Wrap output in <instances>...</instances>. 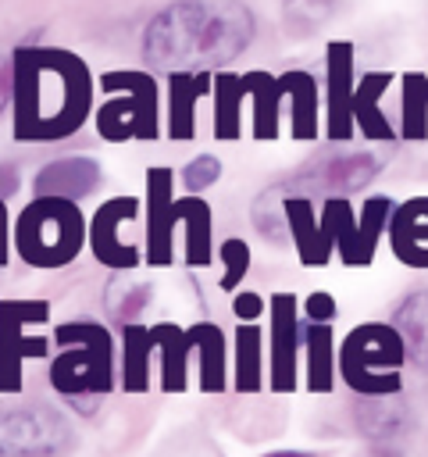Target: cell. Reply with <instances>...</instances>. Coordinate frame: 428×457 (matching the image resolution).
Segmentation results:
<instances>
[{
	"instance_id": "1",
	"label": "cell",
	"mask_w": 428,
	"mask_h": 457,
	"mask_svg": "<svg viewBox=\"0 0 428 457\" xmlns=\"http://www.w3.org/2000/svg\"><path fill=\"white\" fill-rule=\"evenodd\" d=\"M253 14L239 0H175L143 32V57L157 71H207L246 50Z\"/></svg>"
},
{
	"instance_id": "6",
	"label": "cell",
	"mask_w": 428,
	"mask_h": 457,
	"mask_svg": "<svg viewBox=\"0 0 428 457\" xmlns=\"http://www.w3.org/2000/svg\"><path fill=\"white\" fill-rule=\"evenodd\" d=\"M46 318V300H0V393H21L25 361L50 353V339L29 332V325H43Z\"/></svg>"
},
{
	"instance_id": "20",
	"label": "cell",
	"mask_w": 428,
	"mask_h": 457,
	"mask_svg": "<svg viewBox=\"0 0 428 457\" xmlns=\"http://www.w3.org/2000/svg\"><path fill=\"white\" fill-rule=\"evenodd\" d=\"M218 257H221V268H225L218 286H221L225 293H232V289L246 278V271H250V243L232 236V239H225V243L218 246Z\"/></svg>"
},
{
	"instance_id": "17",
	"label": "cell",
	"mask_w": 428,
	"mask_h": 457,
	"mask_svg": "<svg viewBox=\"0 0 428 457\" xmlns=\"http://www.w3.org/2000/svg\"><path fill=\"white\" fill-rule=\"evenodd\" d=\"M232 389L235 393H260L264 386V332L257 321H239L232 343Z\"/></svg>"
},
{
	"instance_id": "25",
	"label": "cell",
	"mask_w": 428,
	"mask_h": 457,
	"mask_svg": "<svg viewBox=\"0 0 428 457\" xmlns=\"http://www.w3.org/2000/svg\"><path fill=\"white\" fill-rule=\"evenodd\" d=\"M7 250H11V243H7V204L0 196V268L7 264Z\"/></svg>"
},
{
	"instance_id": "16",
	"label": "cell",
	"mask_w": 428,
	"mask_h": 457,
	"mask_svg": "<svg viewBox=\"0 0 428 457\" xmlns=\"http://www.w3.org/2000/svg\"><path fill=\"white\" fill-rule=\"evenodd\" d=\"M303 350H307V389L310 393H332L335 389V332L332 321H307L300 325Z\"/></svg>"
},
{
	"instance_id": "3",
	"label": "cell",
	"mask_w": 428,
	"mask_h": 457,
	"mask_svg": "<svg viewBox=\"0 0 428 457\" xmlns=\"http://www.w3.org/2000/svg\"><path fill=\"white\" fill-rule=\"evenodd\" d=\"M57 357L50 361V386L64 396H103L118 386L114 336L96 321H64L54 328Z\"/></svg>"
},
{
	"instance_id": "23",
	"label": "cell",
	"mask_w": 428,
	"mask_h": 457,
	"mask_svg": "<svg viewBox=\"0 0 428 457\" xmlns=\"http://www.w3.org/2000/svg\"><path fill=\"white\" fill-rule=\"evenodd\" d=\"M335 314H339V303H335L332 293H325V289L307 293V300H303V318L307 321H335Z\"/></svg>"
},
{
	"instance_id": "8",
	"label": "cell",
	"mask_w": 428,
	"mask_h": 457,
	"mask_svg": "<svg viewBox=\"0 0 428 457\" xmlns=\"http://www.w3.org/2000/svg\"><path fill=\"white\" fill-rule=\"evenodd\" d=\"M268 386L271 393H292L300 386V350H303V314L289 289L268 296Z\"/></svg>"
},
{
	"instance_id": "15",
	"label": "cell",
	"mask_w": 428,
	"mask_h": 457,
	"mask_svg": "<svg viewBox=\"0 0 428 457\" xmlns=\"http://www.w3.org/2000/svg\"><path fill=\"white\" fill-rule=\"evenodd\" d=\"M193 353L200 364V389L203 393H225L228 389V339L221 325L214 321H196L189 325Z\"/></svg>"
},
{
	"instance_id": "10",
	"label": "cell",
	"mask_w": 428,
	"mask_h": 457,
	"mask_svg": "<svg viewBox=\"0 0 428 457\" xmlns=\"http://www.w3.org/2000/svg\"><path fill=\"white\" fill-rule=\"evenodd\" d=\"M175 225L178 211L171 200V175L164 168H153L146 196V264L168 268L175 261Z\"/></svg>"
},
{
	"instance_id": "5",
	"label": "cell",
	"mask_w": 428,
	"mask_h": 457,
	"mask_svg": "<svg viewBox=\"0 0 428 457\" xmlns=\"http://www.w3.org/2000/svg\"><path fill=\"white\" fill-rule=\"evenodd\" d=\"M392 200L389 196H371L364 200V211L357 214L342 193L325 196L321 204V225L346 268H367L378 253V239L389 228Z\"/></svg>"
},
{
	"instance_id": "11",
	"label": "cell",
	"mask_w": 428,
	"mask_h": 457,
	"mask_svg": "<svg viewBox=\"0 0 428 457\" xmlns=\"http://www.w3.org/2000/svg\"><path fill=\"white\" fill-rule=\"evenodd\" d=\"M385 236L399 264L428 271V196H414L392 207Z\"/></svg>"
},
{
	"instance_id": "26",
	"label": "cell",
	"mask_w": 428,
	"mask_h": 457,
	"mask_svg": "<svg viewBox=\"0 0 428 457\" xmlns=\"http://www.w3.org/2000/svg\"><path fill=\"white\" fill-rule=\"evenodd\" d=\"M264 457H314V453H303V450H278V453H264Z\"/></svg>"
},
{
	"instance_id": "4",
	"label": "cell",
	"mask_w": 428,
	"mask_h": 457,
	"mask_svg": "<svg viewBox=\"0 0 428 457\" xmlns=\"http://www.w3.org/2000/svg\"><path fill=\"white\" fill-rule=\"evenodd\" d=\"M89 243L86 214L68 196H36L14 225V250L32 268H64Z\"/></svg>"
},
{
	"instance_id": "22",
	"label": "cell",
	"mask_w": 428,
	"mask_h": 457,
	"mask_svg": "<svg viewBox=\"0 0 428 457\" xmlns=\"http://www.w3.org/2000/svg\"><path fill=\"white\" fill-rule=\"evenodd\" d=\"M218 175H221V161H218L214 154H200V157H193V161L182 168V186H185L189 193H200V189L214 186Z\"/></svg>"
},
{
	"instance_id": "24",
	"label": "cell",
	"mask_w": 428,
	"mask_h": 457,
	"mask_svg": "<svg viewBox=\"0 0 428 457\" xmlns=\"http://www.w3.org/2000/svg\"><path fill=\"white\" fill-rule=\"evenodd\" d=\"M232 314L239 321H260V314H268V300L260 293H253V289H239L232 296Z\"/></svg>"
},
{
	"instance_id": "21",
	"label": "cell",
	"mask_w": 428,
	"mask_h": 457,
	"mask_svg": "<svg viewBox=\"0 0 428 457\" xmlns=\"http://www.w3.org/2000/svg\"><path fill=\"white\" fill-rule=\"evenodd\" d=\"M335 4L339 0H285V21L292 29H314L332 14Z\"/></svg>"
},
{
	"instance_id": "9",
	"label": "cell",
	"mask_w": 428,
	"mask_h": 457,
	"mask_svg": "<svg viewBox=\"0 0 428 457\" xmlns=\"http://www.w3.org/2000/svg\"><path fill=\"white\" fill-rule=\"evenodd\" d=\"M136 214H139L136 196H118V200H107L103 207H96V214L89 221V253L100 264H107L114 271H128L143 261L139 243L125 239V225H132Z\"/></svg>"
},
{
	"instance_id": "18",
	"label": "cell",
	"mask_w": 428,
	"mask_h": 457,
	"mask_svg": "<svg viewBox=\"0 0 428 457\" xmlns=\"http://www.w3.org/2000/svg\"><path fill=\"white\" fill-rule=\"evenodd\" d=\"M157 357L153 332L139 321H125L121 328V389L146 393L150 389V364Z\"/></svg>"
},
{
	"instance_id": "13",
	"label": "cell",
	"mask_w": 428,
	"mask_h": 457,
	"mask_svg": "<svg viewBox=\"0 0 428 457\" xmlns=\"http://www.w3.org/2000/svg\"><path fill=\"white\" fill-rule=\"evenodd\" d=\"M36 196H68V200H82L100 186V164L93 157H61L50 161L39 175H36Z\"/></svg>"
},
{
	"instance_id": "14",
	"label": "cell",
	"mask_w": 428,
	"mask_h": 457,
	"mask_svg": "<svg viewBox=\"0 0 428 457\" xmlns=\"http://www.w3.org/2000/svg\"><path fill=\"white\" fill-rule=\"evenodd\" d=\"M150 332H153L157 364H160V389L164 393H185V386H189V353H193L189 328H182L175 321H157V325H150Z\"/></svg>"
},
{
	"instance_id": "19",
	"label": "cell",
	"mask_w": 428,
	"mask_h": 457,
	"mask_svg": "<svg viewBox=\"0 0 428 457\" xmlns=\"http://www.w3.org/2000/svg\"><path fill=\"white\" fill-rule=\"evenodd\" d=\"M178 211V225L185 232V264L189 268H207L214 261V243H210V207L207 200H200L196 193H189L185 200H175Z\"/></svg>"
},
{
	"instance_id": "7",
	"label": "cell",
	"mask_w": 428,
	"mask_h": 457,
	"mask_svg": "<svg viewBox=\"0 0 428 457\" xmlns=\"http://www.w3.org/2000/svg\"><path fill=\"white\" fill-rule=\"evenodd\" d=\"M71 425L46 403L0 411V457H50L68 446Z\"/></svg>"
},
{
	"instance_id": "2",
	"label": "cell",
	"mask_w": 428,
	"mask_h": 457,
	"mask_svg": "<svg viewBox=\"0 0 428 457\" xmlns=\"http://www.w3.org/2000/svg\"><path fill=\"white\" fill-rule=\"evenodd\" d=\"M335 364L357 396H396L403 389L407 336L389 321H364L346 332Z\"/></svg>"
},
{
	"instance_id": "12",
	"label": "cell",
	"mask_w": 428,
	"mask_h": 457,
	"mask_svg": "<svg viewBox=\"0 0 428 457\" xmlns=\"http://www.w3.org/2000/svg\"><path fill=\"white\" fill-rule=\"evenodd\" d=\"M282 214H285V225H289V236H292V246H296V257L300 264L307 268H325L335 253L325 225H321V214L314 211L310 196H285L282 200Z\"/></svg>"
}]
</instances>
